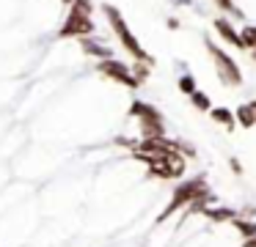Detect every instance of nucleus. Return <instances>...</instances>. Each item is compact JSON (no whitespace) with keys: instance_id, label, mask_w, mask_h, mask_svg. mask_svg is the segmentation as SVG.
Returning <instances> with one entry per match:
<instances>
[{"instance_id":"obj_14","label":"nucleus","mask_w":256,"mask_h":247,"mask_svg":"<svg viewBox=\"0 0 256 247\" xmlns=\"http://www.w3.org/2000/svg\"><path fill=\"white\" fill-rule=\"evenodd\" d=\"M212 220H234V212L232 209H212V212H206Z\"/></svg>"},{"instance_id":"obj_16","label":"nucleus","mask_w":256,"mask_h":247,"mask_svg":"<svg viewBox=\"0 0 256 247\" xmlns=\"http://www.w3.org/2000/svg\"><path fill=\"white\" fill-rule=\"evenodd\" d=\"M237 223V228L242 231L245 236H256V225H250V223H242V220H234Z\"/></svg>"},{"instance_id":"obj_7","label":"nucleus","mask_w":256,"mask_h":247,"mask_svg":"<svg viewBox=\"0 0 256 247\" xmlns=\"http://www.w3.org/2000/svg\"><path fill=\"white\" fill-rule=\"evenodd\" d=\"M80 49H83L88 58H96V60H102V58H113V49L110 47H105V44H100V41H94L91 36H80Z\"/></svg>"},{"instance_id":"obj_11","label":"nucleus","mask_w":256,"mask_h":247,"mask_svg":"<svg viewBox=\"0 0 256 247\" xmlns=\"http://www.w3.org/2000/svg\"><path fill=\"white\" fill-rule=\"evenodd\" d=\"M240 44H242V49H250V52H254L256 49V25H245L242 30H240Z\"/></svg>"},{"instance_id":"obj_18","label":"nucleus","mask_w":256,"mask_h":247,"mask_svg":"<svg viewBox=\"0 0 256 247\" xmlns=\"http://www.w3.org/2000/svg\"><path fill=\"white\" fill-rule=\"evenodd\" d=\"M176 5H193V0H174Z\"/></svg>"},{"instance_id":"obj_9","label":"nucleus","mask_w":256,"mask_h":247,"mask_svg":"<svg viewBox=\"0 0 256 247\" xmlns=\"http://www.w3.org/2000/svg\"><path fill=\"white\" fill-rule=\"evenodd\" d=\"M210 115H212L215 124L226 126V129H232V126H234V113H232V110H226V107H210Z\"/></svg>"},{"instance_id":"obj_13","label":"nucleus","mask_w":256,"mask_h":247,"mask_svg":"<svg viewBox=\"0 0 256 247\" xmlns=\"http://www.w3.org/2000/svg\"><path fill=\"white\" fill-rule=\"evenodd\" d=\"M176 85H179V91H182V93H188V96H190V93L196 91V80H193V74H179V82H176Z\"/></svg>"},{"instance_id":"obj_2","label":"nucleus","mask_w":256,"mask_h":247,"mask_svg":"<svg viewBox=\"0 0 256 247\" xmlns=\"http://www.w3.org/2000/svg\"><path fill=\"white\" fill-rule=\"evenodd\" d=\"M102 11H105V16H108V22H110V27H113V33H116L118 36V41H122V47L127 49L130 55H132L135 60H138V63H154V60H152V55L146 52L144 47H140V41L138 38L132 36V30H130L127 27V22H124V16H122V11L116 8V5H102Z\"/></svg>"},{"instance_id":"obj_17","label":"nucleus","mask_w":256,"mask_h":247,"mask_svg":"<svg viewBox=\"0 0 256 247\" xmlns=\"http://www.w3.org/2000/svg\"><path fill=\"white\" fill-rule=\"evenodd\" d=\"M245 247H256V236H248V242H245Z\"/></svg>"},{"instance_id":"obj_5","label":"nucleus","mask_w":256,"mask_h":247,"mask_svg":"<svg viewBox=\"0 0 256 247\" xmlns=\"http://www.w3.org/2000/svg\"><path fill=\"white\" fill-rule=\"evenodd\" d=\"M96 71H100L105 80H113V82H118V85H124V88H138L140 85V80L132 74V69H130L127 63H122V60H116V58L96 60Z\"/></svg>"},{"instance_id":"obj_15","label":"nucleus","mask_w":256,"mask_h":247,"mask_svg":"<svg viewBox=\"0 0 256 247\" xmlns=\"http://www.w3.org/2000/svg\"><path fill=\"white\" fill-rule=\"evenodd\" d=\"M215 5L220 11H226V14H237V8H234V0H215Z\"/></svg>"},{"instance_id":"obj_8","label":"nucleus","mask_w":256,"mask_h":247,"mask_svg":"<svg viewBox=\"0 0 256 247\" xmlns=\"http://www.w3.org/2000/svg\"><path fill=\"white\" fill-rule=\"evenodd\" d=\"M215 33H218V36H220L226 44L242 49V44H240V30H237V27H234L228 19H215Z\"/></svg>"},{"instance_id":"obj_3","label":"nucleus","mask_w":256,"mask_h":247,"mask_svg":"<svg viewBox=\"0 0 256 247\" xmlns=\"http://www.w3.org/2000/svg\"><path fill=\"white\" fill-rule=\"evenodd\" d=\"M206 49H210V58H212V66H215L218 71V80L223 82V85H242V71H240L237 60L232 58V55H226V49L218 47L215 41H206Z\"/></svg>"},{"instance_id":"obj_4","label":"nucleus","mask_w":256,"mask_h":247,"mask_svg":"<svg viewBox=\"0 0 256 247\" xmlns=\"http://www.w3.org/2000/svg\"><path fill=\"white\" fill-rule=\"evenodd\" d=\"M130 115L140 121V135L144 137H162V115L157 107H152L146 102H132Z\"/></svg>"},{"instance_id":"obj_10","label":"nucleus","mask_w":256,"mask_h":247,"mask_svg":"<svg viewBox=\"0 0 256 247\" xmlns=\"http://www.w3.org/2000/svg\"><path fill=\"white\" fill-rule=\"evenodd\" d=\"M234 121H237V124H242L245 129H248V126H254V124H256V113H254V107H250V104H240L237 113H234Z\"/></svg>"},{"instance_id":"obj_12","label":"nucleus","mask_w":256,"mask_h":247,"mask_svg":"<svg viewBox=\"0 0 256 247\" xmlns=\"http://www.w3.org/2000/svg\"><path fill=\"white\" fill-rule=\"evenodd\" d=\"M190 102H193V107H196V110H210V107H212V99L206 96L204 91H198V88H196V91L190 93Z\"/></svg>"},{"instance_id":"obj_6","label":"nucleus","mask_w":256,"mask_h":247,"mask_svg":"<svg viewBox=\"0 0 256 247\" xmlns=\"http://www.w3.org/2000/svg\"><path fill=\"white\" fill-rule=\"evenodd\" d=\"M204 195V184L201 181H190V184H184V187H179L176 192H174V201L168 203V209L162 212V217H168L171 212H176L182 203H190V201H198V198ZM160 217V220H162Z\"/></svg>"},{"instance_id":"obj_1","label":"nucleus","mask_w":256,"mask_h":247,"mask_svg":"<svg viewBox=\"0 0 256 247\" xmlns=\"http://www.w3.org/2000/svg\"><path fill=\"white\" fill-rule=\"evenodd\" d=\"M94 33V3L91 0H72L69 3V14L64 19L58 36L61 38H80Z\"/></svg>"},{"instance_id":"obj_21","label":"nucleus","mask_w":256,"mask_h":247,"mask_svg":"<svg viewBox=\"0 0 256 247\" xmlns=\"http://www.w3.org/2000/svg\"><path fill=\"white\" fill-rule=\"evenodd\" d=\"M254 60H256V49H254Z\"/></svg>"},{"instance_id":"obj_19","label":"nucleus","mask_w":256,"mask_h":247,"mask_svg":"<svg viewBox=\"0 0 256 247\" xmlns=\"http://www.w3.org/2000/svg\"><path fill=\"white\" fill-rule=\"evenodd\" d=\"M250 104V107H254V113H256V99H254V102H248Z\"/></svg>"},{"instance_id":"obj_20","label":"nucleus","mask_w":256,"mask_h":247,"mask_svg":"<svg viewBox=\"0 0 256 247\" xmlns=\"http://www.w3.org/2000/svg\"><path fill=\"white\" fill-rule=\"evenodd\" d=\"M64 3H66V5H69V3H72V0H64Z\"/></svg>"}]
</instances>
